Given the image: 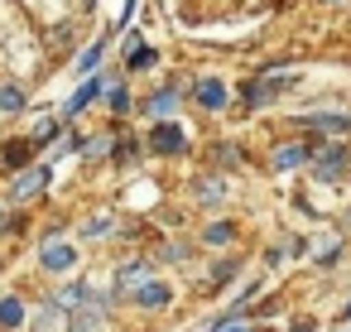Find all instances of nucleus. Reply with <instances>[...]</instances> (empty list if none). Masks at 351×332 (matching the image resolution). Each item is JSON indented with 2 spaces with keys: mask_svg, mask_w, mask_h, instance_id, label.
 Returning a JSON list of instances; mask_svg holds the SVG:
<instances>
[{
  "mask_svg": "<svg viewBox=\"0 0 351 332\" xmlns=\"http://www.w3.org/2000/svg\"><path fill=\"white\" fill-rule=\"evenodd\" d=\"M212 332H255V327H245V322H236V318H221Z\"/></svg>",
  "mask_w": 351,
  "mask_h": 332,
  "instance_id": "21",
  "label": "nucleus"
},
{
  "mask_svg": "<svg viewBox=\"0 0 351 332\" xmlns=\"http://www.w3.org/2000/svg\"><path fill=\"white\" fill-rule=\"evenodd\" d=\"M149 145H154L159 154H178V150L188 145V135H183L178 126H169V121H164V126H154V135H149Z\"/></svg>",
  "mask_w": 351,
  "mask_h": 332,
  "instance_id": "3",
  "label": "nucleus"
},
{
  "mask_svg": "<svg viewBox=\"0 0 351 332\" xmlns=\"http://www.w3.org/2000/svg\"><path fill=\"white\" fill-rule=\"evenodd\" d=\"M25 154H29V150H25V145H15V150H5V164L15 169V164H25Z\"/></svg>",
  "mask_w": 351,
  "mask_h": 332,
  "instance_id": "23",
  "label": "nucleus"
},
{
  "mask_svg": "<svg viewBox=\"0 0 351 332\" xmlns=\"http://www.w3.org/2000/svg\"><path fill=\"white\" fill-rule=\"evenodd\" d=\"M308 164H313L317 183H337V178H341V169H346V145H327L322 154L313 150V159H308Z\"/></svg>",
  "mask_w": 351,
  "mask_h": 332,
  "instance_id": "1",
  "label": "nucleus"
},
{
  "mask_svg": "<svg viewBox=\"0 0 351 332\" xmlns=\"http://www.w3.org/2000/svg\"><path fill=\"white\" fill-rule=\"evenodd\" d=\"M25 322V303L20 298H0V327H20Z\"/></svg>",
  "mask_w": 351,
  "mask_h": 332,
  "instance_id": "13",
  "label": "nucleus"
},
{
  "mask_svg": "<svg viewBox=\"0 0 351 332\" xmlns=\"http://www.w3.org/2000/svg\"><path fill=\"white\" fill-rule=\"evenodd\" d=\"M289 87H293V78H274V82L265 78V82H250L241 97H245L250 106H260V102H269V97H279V92H289Z\"/></svg>",
  "mask_w": 351,
  "mask_h": 332,
  "instance_id": "2",
  "label": "nucleus"
},
{
  "mask_svg": "<svg viewBox=\"0 0 351 332\" xmlns=\"http://www.w3.org/2000/svg\"><path fill=\"white\" fill-rule=\"evenodd\" d=\"M145 279H149V265H140V260H135V265H125V270L116 274V294H135Z\"/></svg>",
  "mask_w": 351,
  "mask_h": 332,
  "instance_id": "8",
  "label": "nucleus"
},
{
  "mask_svg": "<svg viewBox=\"0 0 351 332\" xmlns=\"http://www.w3.org/2000/svg\"><path fill=\"white\" fill-rule=\"evenodd\" d=\"M58 135V121H39V130H34V140H53Z\"/></svg>",
  "mask_w": 351,
  "mask_h": 332,
  "instance_id": "22",
  "label": "nucleus"
},
{
  "mask_svg": "<svg viewBox=\"0 0 351 332\" xmlns=\"http://www.w3.org/2000/svg\"><path fill=\"white\" fill-rule=\"evenodd\" d=\"M0 111H25V92L15 82H0Z\"/></svg>",
  "mask_w": 351,
  "mask_h": 332,
  "instance_id": "15",
  "label": "nucleus"
},
{
  "mask_svg": "<svg viewBox=\"0 0 351 332\" xmlns=\"http://www.w3.org/2000/svg\"><path fill=\"white\" fill-rule=\"evenodd\" d=\"M149 111H159V116H169V111H173V92H159V97L149 102Z\"/></svg>",
  "mask_w": 351,
  "mask_h": 332,
  "instance_id": "20",
  "label": "nucleus"
},
{
  "mask_svg": "<svg viewBox=\"0 0 351 332\" xmlns=\"http://www.w3.org/2000/svg\"><path fill=\"white\" fill-rule=\"evenodd\" d=\"M308 126H317V130H351V116H308Z\"/></svg>",
  "mask_w": 351,
  "mask_h": 332,
  "instance_id": "17",
  "label": "nucleus"
},
{
  "mask_svg": "<svg viewBox=\"0 0 351 332\" xmlns=\"http://www.w3.org/2000/svg\"><path fill=\"white\" fill-rule=\"evenodd\" d=\"M207 241H212V246L231 241V226H226V222H212V226H207Z\"/></svg>",
  "mask_w": 351,
  "mask_h": 332,
  "instance_id": "19",
  "label": "nucleus"
},
{
  "mask_svg": "<svg viewBox=\"0 0 351 332\" xmlns=\"http://www.w3.org/2000/svg\"><path fill=\"white\" fill-rule=\"evenodd\" d=\"M125 63H130V68H135V73H140V68H149V63H154V49H145V44H135V49H130V58H125Z\"/></svg>",
  "mask_w": 351,
  "mask_h": 332,
  "instance_id": "18",
  "label": "nucleus"
},
{
  "mask_svg": "<svg viewBox=\"0 0 351 332\" xmlns=\"http://www.w3.org/2000/svg\"><path fill=\"white\" fill-rule=\"evenodd\" d=\"M44 183H49V169H25L20 183H15V198H34Z\"/></svg>",
  "mask_w": 351,
  "mask_h": 332,
  "instance_id": "9",
  "label": "nucleus"
},
{
  "mask_svg": "<svg viewBox=\"0 0 351 332\" xmlns=\"http://www.w3.org/2000/svg\"><path fill=\"white\" fill-rule=\"evenodd\" d=\"M68 327V308L53 298V303H44L39 308V318H34V332H63Z\"/></svg>",
  "mask_w": 351,
  "mask_h": 332,
  "instance_id": "6",
  "label": "nucleus"
},
{
  "mask_svg": "<svg viewBox=\"0 0 351 332\" xmlns=\"http://www.w3.org/2000/svg\"><path fill=\"white\" fill-rule=\"evenodd\" d=\"M106 106H111L116 116H121V111H130V92H125L121 82H116V87H106Z\"/></svg>",
  "mask_w": 351,
  "mask_h": 332,
  "instance_id": "16",
  "label": "nucleus"
},
{
  "mask_svg": "<svg viewBox=\"0 0 351 332\" xmlns=\"http://www.w3.org/2000/svg\"><path fill=\"white\" fill-rule=\"evenodd\" d=\"M39 265L53 270V274H63V270L77 265V250H73V246H44V250H39Z\"/></svg>",
  "mask_w": 351,
  "mask_h": 332,
  "instance_id": "4",
  "label": "nucleus"
},
{
  "mask_svg": "<svg viewBox=\"0 0 351 332\" xmlns=\"http://www.w3.org/2000/svg\"><path fill=\"white\" fill-rule=\"evenodd\" d=\"M97 92H106V87H101V82H97V78H92V82H87V87H77V92H73V97H68V106H63V111H68V116H77V111H82V106H87V102H92V97H97Z\"/></svg>",
  "mask_w": 351,
  "mask_h": 332,
  "instance_id": "12",
  "label": "nucleus"
},
{
  "mask_svg": "<svg viewBox=\"0 0 351 332\" xmlns=\"http://www.w3.org/2000/svg\"><path fill=\"white\" fill-rule=\"evenodd\" d=\"M169 298H173V294H169V284H164V279H154V274L135 289V303H145V308H164Z\"/></svg>",
  "mask_w": 351,
  "mask_h": 332,
  "instance_id": "5",
  "label": "nucleus"
},
{
  "mask_svg": "<svg viewBox=\"0 0 351 332\" xmlns=\"http://www.w3.org/2000/svg\"><path fill=\"white\" fill-rule=\"evenodd\" d=\"M0 222H5V207H0Z\"/></svg>",
  "mask_w": 351,
  "mask_h": 332,
  "instance_id": "24",
  "label": "nucleus"
},
{
  "mask_svg": "<svg viewBox=\"0 0 351 332\" xmlns=\"http://www.w3.org/2000/svg\"><path fill=\"white\" fill-rule=\"evenodd\" d=\"M106 44H111V39H97V44L77 58V73H87V78H92V73H97V63H101V54H106Z\"/></svg>",
  "mask_w": 351,
  "mask_h": 332,
  "instance_id": "14",
  "label": "nucleus"
},
{
  "mask_svg": "<svg viewBox=\"0 0 351 332\" xmlns=\"http://www.w3.org/2000/svg\"><path fill=\"white\" fill-rule=\"evenodd\" d=\"M346 318H351V303H346Z\"/></svg>",
  "mask_w": 351,
  "mask_h": 332,
  "instance_id": "25",
  "label": "nucleus"
},
{
  "mask_svg": "<svg viewBox=\"0 0 351 332\" xmlns=\"http://www.w3.org/2000/svg\"><path fill=\"white\" fill-rule=\"evenodd\" d=\"M101 327H106V308H101V298H97V308H82V303H77L73 332H101Z\"/></svg>",
  "mask_w": 351,
  "mask_h": 332,
  "instance_id": "7",
  "label": "nucleus"
},
{
  "mask_svg": "<svg viewBox=\"0 0 351 332\" xmlns=\"http://www.w3.org/2000/svg\"><path fill=\"white\" fill-rule=\"evenodd\" d=\"M303 159H313V145H284V150L274 154V169H293V164H303Z\"/></svg>",
  "mask_w": 351,
  "mask_h": 332,
  "instance_id": "11",
  "label": "nucleus"
},
{
  "mask_svg": "<svg viewBox=\"0 0 351 332\" xmlns=\"http://www.w3.org/2000/svg\"><path fill=\"white\" fill-rule=\"evenodd\" d=\"M197 102L217 111V106H226V87H221L217 78H207V82H197Z\"/></svg>",
  "mask_w": 351,
  "mask_h": 332,
  "instance_id": "10",
  "label": "nucleus"
}]
</instances>
